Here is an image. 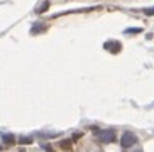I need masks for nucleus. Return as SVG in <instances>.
<instances>
[{"label": "nucleus", "instance_id": "nucleus-1", "mask_svg": "<svg viewBox=\"0 0 154 152\" xmlns=\"http://www.w3.org/2000/svg\"><path fill=\"white\" fill-rule=\"evenodd\" d=\"M97 139L102 144H110L115 140V132L112 129H105V130H98L97 132Z\"/></svg>", "mask_w": 154, "mask_h": 152}, {"label": "nucleus", "instance_id": "nucleus-2", "mask_svg": "<svg viewBox=\"0 0 154 152\" xmlns=\"http://www.w3.org/2000/svg\"><path fill=\"white\" fill-rule=\"evenodd\" d=\"M120 144H122L124 149H131L132 145L137 144V137L132 134V132H124L122 137H120Z\"/></svg>", "mask_w": 154, "mask_h": 152}, {"label": "nucleus", "instance_id": "nucleus-3", "mask_svg": "<svg viewBox=\"0 0 154 152\" xmlns=\"http://www.w3.org/2000/svg\"><path fill=\"white\" fill-rule=\"evenodd\" d=\"M19 144H22V145L32 144V137H20V139H19Z\"/></svg>", "mask_w": 154, "mask_h": 152}, {"label": "nucleus", "instance_id": "nucleus-4", "mask_svg": "<svg viewBox=\"0 0 154 152\" xmlns=\"http://www.w3.org/2000/svg\"><path fill=\"white\" fill-rule=\"evenodd\" d=\"M140 31H142L140 27H131V29L125 31V34H137V32H140Z\"/></svg>", "mask_w": 154, "mask_h": 152}, {"label": "nucleus", "instance_id": "nucleus-5", "mask_svg": "<svg viewBox=\"0 0 154 152\" xmlns=\"http://www.w3.org/2000/svg\"><path fill=\"white\" fill-rule=\"evenodd\" d=\"M71 142H73L71 139H68V140H61V142H59V145H61L63 149H68L69 145H71Z\"/></svg>", "mask_w": 154, "mask_h": 152}, {"label": "nucleus", "instance_id": "nucleus-6", "mask_svg": "<svg viewBox=\"0 0 154 152\" xmlns=\"http://www.w3.org/2000/svg\"><path fill=\"white\" fill-rule=\"evenodd\" d=\"M4 142H7V144H14V142H15L14 135H4Z\"/></svg>", "mask_w": 154, "mask_h": 152}, {"label": "nucleus", "instance_id": "nucleus-7", "mask_svg": "<svg viewBox=\"0 0 154 152\" xmlns=\"http://www.w3.org/2000/svg\"><path fill=\"white\" fill-rule=\"evenodd\" d=\"M42 149H44L46 152H54V150H53V147H51V145H46V144H42Z\"/></svg>", "mask_w": 154, "mask_h": 152}, {"label": "nucleus", "instance_id": "nucleus-8", "mask_svg": "<svg viewBox=\"0 0 154 152\" xmlns=\"http://www.w3.org/2000/svg\"><path fill=\"white\" fill-rule=\"evenodd\" d=\"M146 14H147V15H152V14H154V7H152V9H146Z\"/></svg>", "mask_w": 154, "mask_h": 152}, {"label": "nucleus", "instance_id": "nucleus-9", "mask_svg": "<svg viewBox=\"0 0 154 152\" xmlns=\"http://www.w3.org/2000/svg\"><path fill=\"white\" fill-rule=\"evenodd\" d=\"M136 152H142V150H136Z\"/></svg>", "mask_w": 154, "mask_h": 152}, {"label": "nucleus", "instance_id": "nucleus-10", "mask_svg": "<svg viewBox=\"0 0 154 152\" xmlns=\"http://www.w3.org/2000/svg\"><path fill=\"white\" fill-rule=\"evenodd\" d=\"M0 150H2V147H0Z\"/></svg>", "mask_w": 154, "mask_h": 152}]
</instances>
